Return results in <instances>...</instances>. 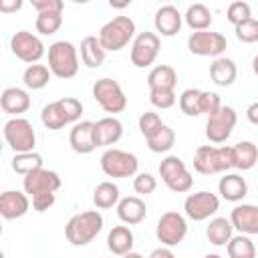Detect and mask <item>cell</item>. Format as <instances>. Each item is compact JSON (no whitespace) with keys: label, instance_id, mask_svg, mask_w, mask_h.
<instances>
[{"label":"cell","instance_id":"obj_1","mask_svg":"<svg viewBox=\"0 0 258 258\" xmlns=\"http://www.w3.org/2000/svg\"><path fill=\"white\" fill-rule=\"evenodd\" d=\"M194 169L202 175L228 173L234 169V151L232 145H202L194 155Z\"/></svg>","mask_w":258,"mask_h":258},{"label":"cell","instance_id":"obj_2","mask_svg":"<svg viewBox=\"0 0 258 258\" xmlns=\"http://www.w3.org/2000/svg\"><path fill=\"white\" fill-rule=\"evenodd\" d=\"M103 222L105 220L97 210L75 214L64 226V236L73 246H87L99 236V232L103 230Z\"/></svg>","mask_w":258,"mask_h":258},{"label":"cell","instance_id":"obj_3","mask_svg":"<svg viewBox=\"0 0 258 258\" xmlns=\"http://www.w3.org/2000/svg\"><path fill=\"white\" fill-rule=\"evenodd\" d=\"M135 22L129 16H115L99 30V40L107 52H119L135 38Z\"/></svg>","mask_w":258,"mask_h":258},{"label":"cell","instance_id":"obj_4","mask_svg":"<svg viewBox=\"0 0 258 258\" xmlns=\"http://www.w3.org/2000/svg\"><path fill=\"white\" fill-rule=\"evenodd\" d=\"M48 69L58 79H73L79 73V50L69 40H56L48 46Z\"/></svg>","mask_w":258,"mask_h":258},{"label":"cell","instance_id":"obj_5","mask_svg":"<svg viewBox=\"0 0 258 258\" xmlns=\"http://www.w3.org/2000/svg\"><path fill=\"white\" fill-rule=\"evenodd\" d=\"M159 175H161V181L167 185V189H171L173 194H185L194 185L191 173L187 171L183 159L177 155H167L161 159Z\"/></svg>","mask_w":258,"mask_h":258},{"label":"cell","instance_id":"obj_6","mask_svg":"<svg viewBox=\"0 0 258 258\" xmlns=\"http://www.w3.org/2000/svg\"><path fill=\"white\" fill-rule=\"evenodd\" d=\"M4 139L14 153L34 151V145H36L34 127L24 117H12L4 123Z\"/></svg>","mask_w":258,"mask_h":258},{"label":"cell","instance_id":"obj_7","mask_svg":"<svg viewBox=\"0 0 258 258\" xmlns=\"http://www.w3.org/2000/svg\"><path fill=\"white\" fill-rule=\"evenodd\" d=\"M93 99L99 103V107L105 113H121L127 107V97L121 89V85L109 77H103L99 81H95L93 85Z\"/></svg>","mask_w":258,"mask_h":258},{"label":"cell","instance_id":"obj_8","mask_svg":"<svg viewBox=\"0 0 258 258\" xmlns=\"http://www.w3.org/2000/svg\"><path fill=\"white\" fill-rule=\"evenodd\" d=\"M137 167H139V161L129 151L111 147L101 155V169L107 177H117V179L131 177L137 173Z\"/></svg>","mask_w":258,"mask_h":258},{"label":"cell","instance_id":"obj_9","mask_svg":"<svg viewBox=\"0 0 258 258\" xmlns=\"http://www.w3.org/2000/svg\"><path fill=\"white\" fill-rule=\"evenodd\" d=\"M187 234V222L179 212H165L159 216L155 226V236L161 242V246H177L183 242Z\"/></svg>","mask_w":258,"mask_h":258},{"label":"cell","instance_id":"obj_10","mask_svg":"<svg viewBox=\"0 0 258 258\" xmlns=\"http://www.w3.org/2000/svg\"><path fill=\"white\" fill-rule=\"evenodd\" d=\"M44 48H46L44 42L36 34L28 32V30H18L10 38V50H12V54L16 58H20L22 62H28V64H36L44 56V52H46Z\"/></svg>","mask_w":258,"mask_h":258},{"label":"cell","instance_id":"obj_11","mask_svg":"<svg viewBox=\"0 0 258 258\" xmlns=\"http://www.w3.org/2000/svg\"><path fill=\"white\" fill-rule=\"evenodd\" d=\"M187 48L191 54L198 56H212L218 58L222 56V52L228 48V40L222 32H214V30H200V32H191L187 38Z\"/></svg>","mask_w":258,"mask_h":258},{"label":"cell","instance_id":"obj_12","mask_svg":"<svg viewBox=\"0 0 258 258\" xmlns=\"http://www.w3.org/2000/svg\"><path fill=\"white\" fill-rule=\"evenodd\" d=\"M236 123H238V115H236L234 107L222 105L214 115L208 117V121H206V137L212 143H224L232 135Z\"/></svg>","mask_w":258,"mask_h":258},{"label":"cell","instance_id":"obj_13","mask_svg":"<svg viewBox=\"0 0 258 258\" xmlns=\"http://www.w3.org/2000/svg\"><path fill=\"white\" fill-rule=\"evenodd\" d=\"M159 48H161V40L155 32H149V30H143L139 32L133 42H131V62L137 67V69H145V67H151L159 54Z\"/></svg>","mask_w":258,"mask_h":258},{"label":"cell","instance_id":"obj_14","mask_svg":"<svg viewBox=\"0 0 258 258\" xmlns=\"http://www.w3.org/2000/svg\"><path fill=\"white\" fill-rule=\"evenodd\" d=\"M183 210H185V216L194 222H204V220H210L218 210H220V198L212 191H196V194H189L183 202Z\"/></svg>","mask_w":258,"mask_h":258},{"label":"cell","instance_id":"obj_15","mask_svg":"<svg viewBox=\"0 0 258 258\" xmlns=\"http://www.w3.org/2000/svg\"><path fill=\"white\" fill-rule=\"evenodd\" d=\"M62 185L60 181V175L52 169H36L28 175L22 177V187H24V194L32 198L36 196H44V194H54L58 187Z\"/></svg>","mask_w":258,"mask_h":258},{"label":"cell","instance_id":"obj_16","mask_svg":"<svg viewBox=\"0 0 258 258\" xmlns=\"http://www.w3.org/2000/svg\"><path fill=\"white\" fill-rule=\"evenodd\" d=\"M69 143L75 153L87 155L97 149L95 145V123L93 121H79L73 125L69 133Z\"/></svg>","mask_w":258,"mask_h":258},{"label":"cell","instance_id":"obj_17","mask_svg":"<svg viewBox=\"0 0 258 258\" xmlns=\"http://www.w3.org/2000/svg\"><path fill=\"white\" fill-rule=\"evenodd\" d=\"M230 222L234 230H238L244 236H256L258 234V206L254 204H240L232 210Z\"/></svg>","mask_w":258,"mask_h":258},{"label":"cell","instance_id":"obj_18","mask_svg":"<svg viewBox=\"0 0 258 258\" xmlns=\"http://www.w3.org/2000/svg\"><path fill=\"white\" fill-rule=\"evenodd\" d=\"M30 210V200L26 194L18 189H6L0 196V214L4 220H16L28 214Z\"/></svg>","mask_w":258,"mask_h":258},{"label":"cell","instance_id":"obj_19","mask_svg":"<svg viewBox=\"0 0 258 258\" xmlns=\"http://www.w3.org/2000/svg\"><path fill=\"white\" fill-rule=\"evenodd\" d=\"M123 137V123L117 117H103L95 123V145L97 147H109L115 145Z\"/></svg>","mask_w":258,"mask_h":258},{"label":"cell","instance_id":"obj_20","mask_svg":"<svg viewBox=\"0 0 258 258\" xmlns=\"http://www.w3.org/2000/svg\"><path fill=\"white\" fill-rule=\"evenodd\" d=\"M30 97L24 89L20 87H6L0 95V107L4 113L12 115V117H20L22 113H26L30 109Z\"/></svg>","mask_w":258,"mask_h":258},{"label":"cell","instance_id":"obj_21","mask_svg":"<svg viewBox=\"0 0 258 258\" xmlns=\"http://www.w3.org/2000/svg\"><path fill=\"white\" fill-rule=\"evenodd\" d=\"M181 20H183V16L179 14V10L171 4H165V6L157 8L153 24L161 36H175L181 30Z\"/></svg>","mask_w":258,"mask_h":258},{"label":"cell","instance_id":"obj_22","mask_svg":"<svg viewBox=\"0 0 258 258\" xmlns=\"http://www.w3.org/2000/svg\"><path fill=\"white\" fill-rule=\"evenodd\" d=\"M117 216L123 224L127 226H135V224H141L147 216V206L145 202L139 198V196H127V198H121L119 204H117Z\"/></svg>","mask_w":258,"mask_h":258},{"label":"cell","instance_id":"obj_23","mask_svg":"<svg viewBox=\"0 0 258 258\" xmlns=\"http://www.w3.org/2000/svg\"><path fill=\"white\" fill-rule=\"evenodd\" d=\"M218 191L226 202H242L248 194V183L240 173H224L218 183Z\"/></svg>","mask_w":258,"mask_h":258},{"label":"cell","instance_id":"obj_24","mask_svg":"<svg viewBox=\"0 0 258 258\" xmlns=\"http://www.w3.org/2000/svg\"><path fill=\"white\" fill-rule=\"evenodd\" d=\"M238 77V67L228 56H218L210 64V79L218 87H230Z\"/></svg>","mask_w":258,"mask_h":258},{"label":"cell","instance_id":"obj_25","mask_svg":"<svg viewBox=\"0 0 258 258\" xmlns=\"http://www.w3.org/2000/svg\"><path fill=\"white\" fill-rule=\"evenodd\" d=\"M133 244H135V236L127 226H113L111 232L107 234V248L115 256H125L133 252Z\"/></svg>","mask_w":258,"mask_h":258},{"label":"cell","instance_id":"obj_26","mask_svg":"<svg viewBox=\"0 0 258 258\" xmlns=\"http://www.w3.org/2000/svg\"><path fill=\"white\" fill-rule=\"evenodd\" d=\"M107 50L103 48L99 36H85L81 42V60L89 69H97L105 62Z\"/></svg>","mask_w":258,"mask_h":258},{"label":"cell","instance_id":"obj_27","mask_svg":"<svg viewBox=\"0 0 258 258\" xmlns=\"http://www.w3.org/2000/svg\"><path fill=\"white\" fill-rule=\"evenodd\" d=\"M206 236L214 246H228V242L234 236V226L230 222V218H212L208 228H206Z\"/></svg>","mask_w":258,"mask_h":258},{"label":"cell","instance_id":"obj_28","mask_svg":"<svg viewBox=\"0 0 258 258\" xmlns=\"http://www.w3.org/2000/svg\"><path fill=\"white\" fill-rule=\"evenodd\" d=\"M183 20L194 32H200V30H210L214 18H212V12H210V8L206 4L196 2V4L187 6V10L183 14Z\"/></svg>","mask_w":258,"mask_h":258},{"label":"cell","instance_id":"obj_29","mask_svg":"<svg viewBox=\"0 0 258 258\" xmlns=\"http://www.w3.org/2000/svg\"><path fill=\"white\" fill-rule=\"evenodd\" d=\"M234 151V167L240 171H248L258 163V147L252 141H238L232 145Z\"/></svg>","mask_w":258,"mask_h":258},{"label":"cell","instance_id":"obj_30","mask_svg":"<svg viewBox=\"0 0 258 258\" xmlns=\"http://www.w3.org/2000/svg\"><path fill=\"white\" fill-rule=\"evenodd\" d=\"M177 85V73L169 64H157L147 75V87L151 89H175Z\"/></svg>","mask_w":258,"mask_h":258},{"label":"cell","instance_id":"obj_31","mask_svg":"<svg viewBox=\"0 0 258 258\" xmlns=\"http://www.w3.org/2000/svg\"><path fill=\"white\" fill-rule=\"evenodd\" d=\"M50 69L44 67V64H28L22 73V81H24V87L26 89H32V91H40L48 85L50 81Z\"/></svg>","mask_w":258,"mask_h":258},{"label":"cell","instance_id":"obj_32","mask_svg":"<svg viewBox=\"0 0 258 258\" xmlns=\"http://www.w3.org/2000/svg\"><path fill=\"white\" fill-rule=\"evenodd\" d=\"M119 200H121L119 187L113 181H101L93 191V202L99 210H109V208L117 206Z\"/></svg>","mask_w":258,"mask_h":258},{"label":"cell","instance_id":"obj_33","mask_svg":"<svg viewBox=\"0 0 258 258\" xmlns=\"http://www.w3.org/2000/svg\"><path fill=\"white\" fill-rule=\"evenodd\" d=\"M147 141V147H149V151H153V153H167L173 145H175V133H173V129L169 127V125H161L151 137H147L145 139Z\"/></svg>","mask_w":258,"mask_h":258},{"label":"cell","instance_id":"obj_34","mask_svg":"<svg viewBox=\"0 0 258 258\" xmlns=\"http://www.w3.org/2000/svg\"><path fill=\"white\" fill-rule=\"evenodd\" d=\"M44 167V161H42V155L36 153V151H28V153H14L12 157V169L16 173H20L22 177L36 171V169H42Z\"/></svg>","mask_w":258,"mask_h":258},{"label":"cell","instance_id":"obj_35","mask_svg":"<svg viewBox=\"0 0 258 258\" xmlns=\"http://www.w3.org/2000/svg\"><path fill=\"white\" fill-rule=\"evenodd\" d=\"M226 250H228L230 258H256V252H258L254 242L250 240V236H244V234L232 236Z\"/></svg>","mask_w":258,"mask_h":258},{"label":"cell","instance_id":"obj_36","mask_svg":"<svg viewBox=\"0 0 258 258\" xmlns=\"http://www.w3.org/2000/svg\"><path fill=\"white\" fill-rule=\"evenodd\" d=\"M60 26H62V12H42V14H36L34 28H36L38 34L50 36V34H54Z\"/></svg>","mask_w":258,"mask_h":258},{"label":"cell","instance_id":"obj_37","mask_svg":"<svg viewBox=\"0 0 258 258\" xmlns=\"http://www.w3.org/2000/svg\"><path fill=\"white\" fill-rule=\"evenodd\" d=\"M40 121H42V125H44L46 129H50V131H56V129H62L64 125H69L56 101H52V103H48V105L42 107Z\"/></svg>","mask_w":258,"mask_h":258},{"label":"cell","instance_id":"obj_38","mask_svg":"<svg viewBox=\"0 0 258 258\" xmlns=\"http://www.w3.org/2000/svg\"><path fill=\"white\" fill-rule=\"evenodd\" d=\"M200 97H202L200 89H185L179 95V109H181V113L187 115V117L202 115V111H200Z\"/></svg>","mask_w":258,"mask_h":258},{"label":"cell","instance_id":"obj_39","mask_svg":"<svg viewBox=\"0 0 258 258\" xmlns=\"http://www.w3.org/2000/svg\"><path fill=\"white\" fill-rule=\"evenodd\" d=\"M226 18H228V22H232L234 26H238V24H242V22H246V20L252 18V8H250L248 2L236 0V2H232V4L228 6Z\"/></svg>","mask_w":258,"mask_h":258},{"label":"cell","instance_id":"obj_40","mask_svg":"<svg viewBox=\"0 0 258 258\" xmlns=\"http://www.w3.org/2000/svg\"><path fill=\"white\" fill-rule=\"evenodd\" d=\"M56 103H58V107H60V111H62V115H64V119H67L69 125L71 123H79L81 113H83V103L79 99H75V97H62V99H56Z\"/></svg>","mask_w":258,"mask_h":258},{"label":"cell","instance_id":"obj_41","mask_svg":"<svg viewBox=\"0 0 258 258\" xmlns=\"http://www.w3.org/2000/svg\"><path fill=\"white\" fill-rule=\"evenodd\" d=\"M149 101L157 109H169L175 105V89H151L149 91Z\"/></svg>","mask_w":258,"mask_h":258},{"label":"cell","instance_id":"obj_42","mask_svg":"<svg viewBox=\"0 0 258 258\" xmlns=\"http://www.w3.org/2000/svg\"><path fill=\"white\" fill-rule=\"evenodd\" d=\"M234 32H236V38L240 42H246V44L258 42V20L256 18H250V20L234 26Z\"/></svg>","mask_w":258,"mask_h":258},{"label":"cell","instance_id":"obj_43","mask_svg":"<svg viewBox=\"0 0 258 258\" xmlns=\"http://www.w3.org/2000/svg\"><path fill=\"white\" fill-rule=\"evenodd\" d=\"M161 125H163L161 117H159L157 113H153V111H145V113H141V117H139V131H141V135H143L145 139L151 137Z\"/></svg>","mask_w":258,"mask_h":258},{"label":"cell","instance_id":"obj_44","mask_svg":"<svg viewBox=\"0 0 258 258\" xmlns=\"http://www.w3.org/2000/svg\"><path fill=\"white\" fill-rule=\"evenodd\" d=\"M133 189L139 196H149V194H153L157 189V179L151 173H147V171L137 173L135 179H133Z\"/></svg>","mask_w":258,"mask_h":258},{"label":"cell","instance_id":"obj_45","mask_svg":"<svg viewBox=\"0 0 258 258\" xmlns=\"http://www.w3.org/2000/svg\"><path fill=\"white\" fill-rule=\"evenodd\" d=\"M220 107H222V101H220V95L218 93H214V91H202V97H200V111H202V115L206 113L210 117Z\"/></svg>","mask_w":258,"mask_h":258},{"label":"cell","instance_id":"obj_46","mask_svg":"<svg viewBox=\"0 0 258 258\" xmlns=\"http://www.w3.org/2000/svg\"><path fill=\"white\" fill-rule=\"evenodd\" d=\"M32 8L42 14V12H62L64 4L62 0H32Z\"/></svg>","mask_w":258,"mask_h":258},{"label":"cell","instance_id":"obj_47","mask_svg":"<svg viewBox=\"0 0 258 258\" xmlns=\"http://www.w3.org/2000/svg\"><path fill=\"white\" fill-rule=\"evenodd\" d=\"M54 194H44V196H36V198H32V208L36 210V212H46L52 204H54Z\"/></svg>","mask_w":258,"mask_h":258},{"label":"cell","instance_id":"obj_48","mask_svg":"<svg viewBox=\"0 0 258 258\" xmlns=\"http://www.w3.org/2000/svg\"><path fill=\"white\" fill-rule=\"evenodd\" d=\"M147 258H175V254L171 252V248H167V246H159V248L151 250V254H149Z\"/></svg>","mask_w":258,"mask_h":258},{"label":"cell","instance_id":"obj_49","mask_svg":"<svg viewBox=\"0 0 258 258\" xmlns=\"http://www.w3.org/2000/svg\"><path fill=\"white\" fill-rule=\"evenodd\" d=\"M246 119H248L252 125H258V101L252 103V105H248V109H246Z\"/></svg>","mask_w":258,"mask_h":258},{"label":"cell","instance_id":"obj_50","mask_svg":"<svg viewBox=\"0 0 258 258\" xmlns=\"http://www.w3.org/2000/svg\"><path fill=\"white\" fill-rule=\"evenodd\" d=\"M22 8V2L20 0H14V2H0V12H16Z\"/></svg>","mask_w":258,"mask_h":258},{"label":"cell","instance_id":"obj_51","mask_svg":"<svg viewBox=\"0 0 258 258\" xmlns=\"http://www.w3.org/2000/svg\"><path fill=\"white\" fill-rule=\"evenodd\" d=\"M252 71H254V75H258V54H256L254 60H252Z\"/></svg>","mask_w":258,"mask_h":258},{"label":"cell","instance_id":"obj_52","mask_svg":"<svg viewBox=\"0 0 258 258\" xmlns=\"http://www.w3.org/2000/svg\"><path fill=\"white\" fill-rule=\"evenodd\" d=\"M121 258H143V256L137 254V252H129V254H125V256H121Z\"/></svg>","mask_w":258,"mask_h":258},{"label":"cell","instance_id":"obj_53","mask_svg":"<svg viewBox=\"0 0 258 258\" xmlns=\"http://www.w3.org/2000/svg\"><path fill=\"white\" fill-rule=\"evenodd\" d=\"M204 258H222V256H220V254H206Z\"/></svg>","mask_w":258,"mask_h":258}]
</instances>
